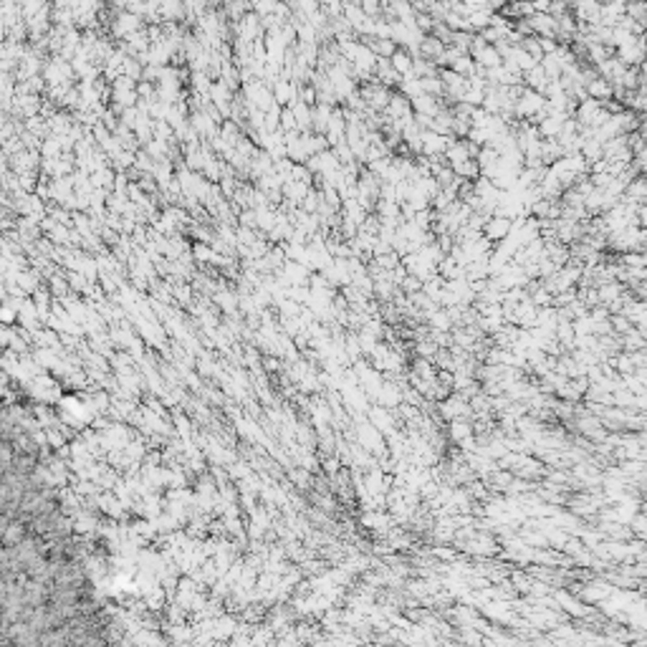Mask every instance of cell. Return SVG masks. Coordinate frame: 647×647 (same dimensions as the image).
<instances>
[{
	"label": "cell",
	"mask_w": 647,
	"mask_h": 647,
	"mask_svg": "<svg viewBox=\"0 0 647 647\" xmlns=\"http://www.w3.org/2000/svg\"><path fill=\"white\" fill-rule=\"evenodd\" d=\"M503 230L508 233V220H493V225H490V235H493V238H498V235H503Z\"/></svg>",
	"instance_id": "cell-1"
}]
</instances>
